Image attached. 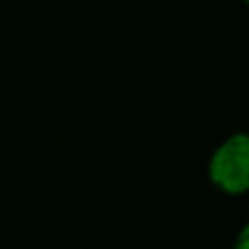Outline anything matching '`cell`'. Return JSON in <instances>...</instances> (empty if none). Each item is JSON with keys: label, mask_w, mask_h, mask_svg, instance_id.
<instances>
[{"label": "cell", "mask_w": 249, "mask_h": 249, "mask_svg": "<svg viewBox=\"0 0 249 249\" xmlns=\"http://www.w3.org/2000/svg\"><path fill=\"white\" fill-rule=\"evenodd\" d=\"M245 2H247V5H249V0H245Z\"/></svg>", "instance_id": "obj_3"}, {"label": "cell", "mask_w": 249, "mask_h": 249, "mask_svg": "<svg viewBox=\"0 0 249 249\" xmlns=\"http://www.w3.org/2000/svg\"><path fill=\"white\" fill-rule=\"evenodd\" d=\"M207 177L221 192L238 196L249 192V135L234 132L212 152Z\"/></svg>", "instance_id": "obj_1"}, {"label": "cell", "mask_w": 249, "mask_h": 249, "mask_svg": "<svg viewBox=\"0 0 249 249\" xmlns=\"http://www.w3.org/2000/svg\"><path fill=\"white\" fill-rule=\"evenodd\" d=\"M234 249H249V223L238 231L234 240Z\"/></svg>", "instance_id": "obj_2"}]
</instances>
